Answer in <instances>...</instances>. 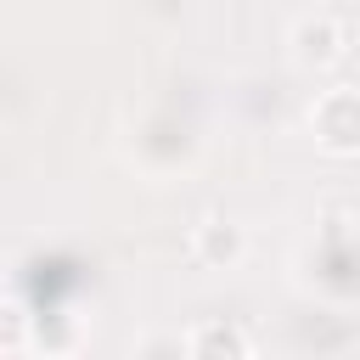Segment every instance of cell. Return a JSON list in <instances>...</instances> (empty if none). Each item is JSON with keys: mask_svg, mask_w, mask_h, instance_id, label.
I'll list each match as a JSON object with an SVG mask.
<instances>
[{"mask_svg": "<svg viewBox=\"0 0 360 360\" xmlns=\"http://www.w3.org/2000/svg\"><path fill=\"white\" fill-rule=\"evenodd\" d=\"M315 129L332 152H354L360 146V96H343V90L326 96L321 112H315Z\"/></svg>", "mask_w": 360, "mask_h": 360, "instance_id": "cell-1", "label": "cell"}, {"mask_svg": "<svg viewBox=\"0 0 360 360\" xmlns=\"http://www.w3.org/2000/svg\"><path fill=\"white\" fill-rule=\"evenodd\" d=\"M298 56L326 68V62H338V56H343V34H338L332 22H321V28H298Z\"/></svg>", "mask_w": 360, "mask_h": 360, "instance_id": "cell-2", "label": "cell"}]
</instances>
